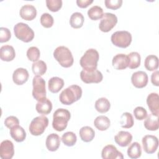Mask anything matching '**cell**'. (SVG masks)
<instances>
[{"label":"cell","instance_id":"obj_7","mask_svg":"<svg viewBox=\"0 0 159 159\" xmlns=\"http://www.w3.org/2000/svg\"><path fill=\"white\" fill-rule=\"evenodd\" d=\"M112 43L116 47L125 48L128 47L132 42V35L125 30L116 31L111 35Z\"/></svg>","mask_w":159,"mask_h":159},{"label":"cell","instance_id":"obj_13","mask_svg":"<svg viewBox=\"0 0 159 159\" xmlns=\"http://www.w3.org/2000/svg\"><path fill=\"white\" fill-rule=\"evenodd\" d=\"M14 154L13 143L9 140H3L0 145V157L2 159H11Z\"/></svg>","mask_w":159,"mask_h":159},{"label":"cell","instance_id":"obj_45","mask_svg":"<svg viewBox=\"0 0 159 159\" xmlns=\"http://www.w3.org/2000/svg\"><path fill=\"white\" fill-rule=\"evenodd\" d=\"M93 2V0H77L76 1V4L78 6L81 8H86Z\"/></svg>","mask_w":159,"mask_h":159},{"label":"cell","instance_id":"obj_25","mask_svg":"<svg viewBox=\"0 0 159 159\" xmlns=\"http://www.w3.org/2000/svg\"><path fill=\"white\" fill-rule=\"evenodd\" d=\"M143 124L146 129L151 131H155L158 129L159 122L158 116L153 114H150L146 117Z\"/></svg>","mask_w":159,"mask_h":159},{"label":"cell","instance_id":"obj_34","mask_svg":"<svg viewBox=\"0 0 159 159\" xmlns=\"http://www.w3.org/2000/svg\"><path fill=\"white\" fill-rule=\"evenodd\" d=\"M120 124L122 128L129 129L131 128L134 124L132 115L129 112H124L120 116Z\"/></svg>","mask_w":159,"mask_h":159},{"label":"cell","instance_id":"obj_3","mask_svg":"<svg viewBox=\"0 0 159 159\" xmlns=\"http://www.w3.org/2000/svg\"><path fill=\"white\" fill-rule=\"evenodd\" d=\"M99 55L98 52L94 48H89L85 52L80 59V65L85 70L97 69Z\"/></svg>","mask_w":159,"mask_h":159},{"label":"cell","instance_id":"obj_6","mask_svg":"<svg viewBox=\"0 0 159 159\" xmlns=\"http://www.w3.org/2000/svg\"><path fill=\"white\" fill-rule=\"evenodd\" d=\"M48 125V119L45 116H37L31 121L29 130L32 135L38 136L42 134Z\"/></svg>","mask_w":159,"mask_h":159},{"label":"cell","instance_id":"obj_20","mask_svg":"<svg viewBox=\"0 0 159 159\" xmlns=\"http://www.w3.org/2000/svg\"><path fill=\"white\" fill-rule=\"evenodd\" d=\"M60 138L57 134L52 133L48 135L46 139L45 145L47 148L50 152L57 150L60 145Z\"/></svg>","mask_w":159,"mask_h":159},{"label":"cell","instance_id":"obj_18","mask_svg":"<svg viewBox=\"0 0 159 159\" xmlns=\"http://www.w3.org/2000/svg\"><path fill=\"white\" fill-rule=\"evenodd\" d=\"M116 143L120 147H125L128 146L132 140V134L127 131H119L114 137Z\"/></svg>","mask_w":159,"mask_h":159},{"label":"cell","instance_id":"obj_21","mask_svg":"<svg viewBox=\"0 0 159 159\" xmlns=\"http://www.w3.org/2000/svg\"><path fill=\"white\" fill-rule=\"evenodd\" d=\"M16 52L14 47L11 45H3L0 48V58L2 61H10L14 59Z\"/></svg>","mask_w":159,"mask_h":159},{"label":"cell","instance_id":"obj_2","mask_svg":"<svg viewBox=\"0 0 159 159\" xmlns=\"http://www.w3.org/2000/svg\"><path fill=\"white\" fill-rule=\"evenodd\" d=\"M70 117V112L67 109L63 108L57 109L53 115V128L58 132L63 131L67 127Z\"/></svg>","mask_w":159,"mask_h":159},{"label":"cell","instance_id":"obj_27","mask_svg":"<svg viewBox=\"0 0 159 159\" xmlns=\"http://www.w3.org/2000/svg\"><path fill=\"white\" fill-rule=\"evenodd\" d=\"M111 124L109 119L105 116H99L94 120V125L96 128L101 131L107 130Z\"/></svg>","mask_w":159,"mask_h":159},{"label":"cell","instance_id":"obj_22","mask_svg":"<svg viewBox=\"0 0 159 159\" xmlns=\"http://www.w3.org/2000/svg\"><path fill=\"white\" fill-rule=\"evenodd\" d=\"M35 109L37 112L40 114H48L52 111V103L48 98H45L38 101L35 106Z\"/></svg>","mask_w":159,"mask_h":159},{"label":"cell","instance_id":"obj_35","mask_svg":"<svg viewBox=\"0 0 159 159\" xmlns=\"http://www.w3.org/2000/svg\"><path fill=\"white\" fill-rule=\"evenodd\" d=\"M103 9L98 6H94L88 11V16L93 20H97L103 16Z\"/></svg>","mask_w":159,"mask_h":159},{"label":"cell","instance_id":"obj_36","mask_svg":"<svg viewBox=\"0 0 159 159\" xmlns=\"http://www.w3.org/2000/svg\"><path fill=\"white\" fill-rule=\"evenodd\" d=\"M61 140L65 145L68 147H72L76 143L77 137L74 132H66L63 134Z\"/></svg>","mask_w":159,"mask_h":159},{"label":"cell","instance_id":"obj_39","mask_svg":"<svg viewBox=\"0 0 159 159\" xmlns=\"http://www.w3.org/2000/svg\"><path fill=\"white\" fill-rule=\"evenodd\" d=\"M53 18L48 13H43L40 17L41 25L45 28H50L53 24Z\"/></svg>","mask_w":159,"mask_h":159},{"label":"cell","instance_id":"obj_16","mask_svg":"<svg viewBox=\"0 0 159 159\" xmlns=\"http://www.w3.org/2000/svg\"><path fill=\"white\" fill-rule=\"evenodd\" d=\"M147 106L152 114L159 116V96L156 93H152L148 94L147 98Z\"/></svg>","mask_w":159,"mask_h":159},{"label":"cell","instance_id":"obj_28","mask_svg":"<svg viewBox=\"0 0 159 159\" xmlns=\"http://www.w3.org/2000/svg\"><path fill=\"white\" fill-rule=\"evenodd\" d=\"M84 18L81 12H76L72 14L70 19V24L71 27L74 29L81 28L84 23Z\"/></svg>","mask_w":159,"mask_h":159},{"label":"cell","instance_id":"obj_11","mask_svg":"<svg viewBox=\"0 0 159 159\" xmlns=\"http://www.w3.org/2000/svg\"><path fill=\"white\" fill-rule=\"evenodd\" d=\"M142 142L144 151L148 154L155 153L158 147V138L155 135H145L142 138Z\"/></svg>","mask_w":159,"mask_h":159},{"label":"cell","instance_id":"obj_40","mask_svg":"<svg viewBox=\"0 0 159 159\" xmlns=\"http://www.w3.org/2000/svg\"><path fill=\"white\" fill-rule=\"evenodd\" d=\"M134 116L136 119L142 120L146 118L147 116V112L145 108L141 106H138L135 107L133 111Z\"/></svg>","mask_w":159,"mask_h":159},{"label":"cell","instance_id":"obj_30","mask_svg":"<svg viewBox=\"0 0 159 159\" xmlns=\"http://www.w3.org/2000/svg\"><path fill=\"white\" fill-rule=\"evenodd\" d=\"M127 155L129 158L135 159L140 157L142 154V148L139 143L135 142L132 143L127 149Z\"/></svg>","mask_w":159,"mask_h":159},{"label":"cell","instance_id":"obj_42","mask_svg":"<svg viewBox=\"0 0 159 159\" xmlns=\"http://www.w3.org/2000/svg\"><path fill=\"white\" fill-rule=\"evenodd\" d=\"M11 37V34L10 30L6 27L0 28V42H8Z\"/></svg>","mask_w":159,"mask_h":159},{"label":"cell","instance_id":"obj_4","mask_svg":"<svg viewBox=\"0 0 159 159\" xmlns=\"http://www.w3.org/2000/svg\"><path fill=\"white\" fill-rule=\"evenodd\" d=\"M53 57L59 64L65 68H69L73 64L74 59L71 51L65 46H59L53 52Z\"/></svg>","mask_w":159,"mask_h":159},{"label":"cell","instance_id":"obj_29","mask_svg":"<svg viewBox=\"0 0 159 159\" xmlns=\"http://www.w3.org/2000/svg\"><path fill=\"white\" fill-rule=\"evenodd\" d=\"M128 67L130 69H135L140 65L141 57L137 52H132L127 55Z\"/></svg>","mask_w":159,"mask_h":159},{"label":"cell","instance_id":"obj_26","mask_svg":"<svg viewBox=\"0 0 159 159\" xmlns=\"http://www.w3.org/2000/svg\"><path fill=\"white\" fill-rule=\"evenodd\" d=\"M79 134L83 142H89L93 140L95 136V132L91 127L84 126L80 130Z\"/></svg>","mask_w":159,"mask_h":159},{"label":"cell","instance_id":"obj_41","mask_svg":"<svg viewBox=\"0 0 159 159\" xmlns=\"http://www.w3.org/2000/svg\"><path fill=\"white\" fill-rule=\"evenodd\" d=\"M105 6L107 9L116 10L120 8L122 4V0H105Z\"/></svg>","mask_w":159,"mask_h":159},{"label":"cell","instance_id":"obj_14","mask_svg":"<svg viewBox=\"0 0 159 159\" xmlns=\"http://www.w3.org/2000/svg\"><path fill=\"white\" fill-rule=\"evenodd\" d=\"M101 157L103 159H117L124 158L122 153L118 151L117 148L113 145L105 146L102 150Z\"/></svg>","mask_w":159,"mask_h":159},{"label":"cell","instance_id":"obj_5","mask_svg":"<svg viewBox=\"0 0 159 159\" xmlns=\"http://www.w3.org/2000/svg\"><path fill=\"white\" fill-rule=\"evenodd\" d=\"M14 32L18 39L25 43L31 42L34 38L33 30L27 24L23 22H19L14 25Z\"/></svg>","mask_w":159,"mask_h":159},{"label":"cell","instance_id":"obj_38","mask_svg":"<svg viewBox=\"0 0 159 159\" xmlns=\"http://www.w3.org/2000/svg\"><path fill=\"white\" fill-rule=\"evenodd\" d=\"M46 4L47 8L52 12L58 11L62 6L61 0H47Z\"/></svg>","mask_w":159,"mask_h":159},{"label":"cell","instance_id":"obj_32","mask_svg":"<svg viewBox=\"0 0 159 159\" xmlns=\"http://www.w3.org/2000/svg\"><path fill=\"white\" fill-rule=\"evenodd\" d=\"M145 68L148 71H154L158 67V58L156 55H148L144 61Z\"/></svg>","mask_w":159,"mask_h":159},{"label":"cell","instance_id":"obj_43","mask_svg":"<svg viewBox=\"0 0 159 159\" xmlns=\"http://www.w3.org/2000/svg\"><path fill=\"white\" fill-rule=\"evenodd\" d=\"M19 119L13 116H11L6 118L4 120V125L6 127H7L9 129L12 128V127L19 125Z\"/></svg>","mask_w":159,"mask_h":159},{"label":"cell","instance_id":"obj_31","mask_svg":"<svg viewBox=\"0 0 159 159\" xmlns=\"http://www.w3.org/2000/svg\"><path fill=\"white\" fill-rule=\"evenodd\" d=\"M111 107L109 100L106 98H101L95 102V109L100 113L107 112Z\"/></svg>","mask_w":159,"mask_h":159},{"label":"cell","instance_id":"obj_37","mask_svg":"<svg viewBox=\"0 0 159 159\" xmlns=\"http://www.w3.org/2000/svg\"><path fill=\"white\" fill-rule=\"evenodd\" d=\"M40 52L39 49L36 47H30L27 51V57L28 59L33 62L38 61L40 58Z\"/></svg>","mask_w":159,"mask_h":159},{"label":"cell","instance_id":"obj_19","mask_svg":"<svg viewBox=\"0 0 159 159\" xmlns=\"http://www.w3.org/2000/svg\"><path fill=\"white\" fill-rule=\"evenodd\" d=\"M112 64V66L117 70L125 69L127 67H128L127 55L123 53L117 54L113 57Z\"/></svg>","mask_w":159,"mask_h":159},{"label":"cell","instance_id":"obj_33","mask_svg":"<svg viewBox=\"0 0 159 159\" xmlns=\"http://www.w3.org/2000/svg\"><path fill=\"white\" fill-rule=\"evenodd\" d=\"M47 65L42 60H38L34 62L32 65V72L35 76H42L44 75L47 71Z\"/></svg>","mask_w":159,"mask_h":159},{"label":"cell","instance_id":"obj_10","mask_svg":"<svg viewBox=\"0 0 159 159\" xmlns=\"http://www.w3.org/2000/svg\"><path fill=\"white\" fill-rule=\"evenodd\" d=\"M80 78L82 81L85 83H98L103 78L102 74L97 69L93 70H83L80 72Z\"/></svg>","mask_w":159,"mask_h":159},{"label":"cell","instance_id":"obj_23","mask_svg":"<svg viewBox=\"0 0 159 159\" xmlns=\"http://www.w3.org/2000/svg\"><path fill=\"white\" fill-rule=\"evenodd\" d=\"M64 86V81L62 78L53 76L48 81V88L52 93H58Z\"/></svg>","mask_w":159,"mask_h":159},{"label":"cell","instance_id":"obj_9","mask_svg":"<svg viewBox=\"0 0 159 159\" xmlns=\"http://www.w3.org/2000/svg\"><path fill=\"white\" fill-rule=\"evenodd\" d=\"M117 23V16L110 12H106L99 22V28L103 32H108L111 30Z\"/></svg>","mask_w":159,"mask_h":159},{"label":"cell","instance_id":"obj_12","mask_svg":"<svg viewBox=\"0 0 159 159\" xmlns=\"http://www.w3.org/2000/svg\"><path fill=\"white\" fill-rule=\"evenodd\" d=\"M131 82L135 88H143L148 83L147 74L143 71H136L131 76Z\"/></svg>","mask_w":159,"mask_h":159},{"label":"cell","instance_id":"obj_8","mask_svg":"<svg viewBox=\"0 0 159 159\" xmlns=\"http://www.w3.org/2000/svg\"><path fill=\"white\" fill-rule=\"evenodd\" d=\"M32 96L35 99L40 101L46 98L45 81L40 76H35L32 80Z\"/></svg>","mask_w":159,"mask_h":159},{"label":"cell","instance_id":"obj_24","mask_svg":"<svg viewBox=\"0 0 159 159\" xmlns=\"http://www.w3.org/2000/svg\"><path fill=\"white\" fill-rule=\"evenodd\" d=\"M10 135L17 142H22L26 138L25 130L19 125H15L10 129Z\"/></svg>","mask_w":159,"mask_h":159},{"label":"cell","instance_id":"obj_44","mask_svg":"<svg viewBox=\"0 0 159 159\" xmlns=\"http://www.w3.org/2000/svg\"><path fill=\"white\" fill-rule=\"evenodd\" d=\"M151 81L152 83L156 86H159V71L158 70L154 71L151 75Z\"/></svg>","mask_w":159,"mask_h":159},{"label":"cell","instance_id":"obj_15","mask_svg":"<svg viewBox=\"0 0 159 159\" xmlns=\"http://www.w3.org/2000/svg\"><path fill=\"white\" fill-rule=\"evenodd\" d=\"M29 76V72L26 69L18 68L13 72L12 80L16 84L22 85L27 81Z\"/></svg>","mask_w":159,"mask_h":159},{"label":"cell","instance_id":"obj_1","mask_svg":"<svg viewBox=\"0 0 159 159\" xmlns=\"http://www.w3.org/2000/svg\"><path fill=\"white\" fill-rule=\"evenodd\" d=\"M82 96L81 88L73 84L68 86L61 91L59 96L60 101L65 105H71L78 101Z\"/></svg>","mask_w":159,"mask_h":159},{"label":"cell","instance_id":"obj_17","mask_svg":"<svg viewBox=\"0 0 159 159\" xmlns=\"http://www.w3.org/2000/svg\"><path fill=\"white\" fill-rule=\"evenodd\" d=\"M20 16L25 20H32L37 16L36 8L31 4H25L22 6L19 11Z\"/></svg>","mask_w":159,"mask_h":159}]
</instances>
